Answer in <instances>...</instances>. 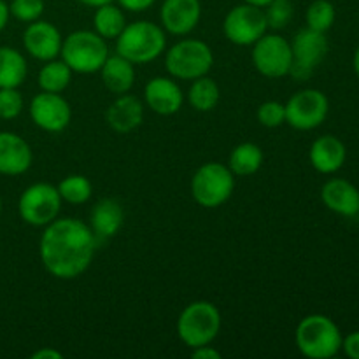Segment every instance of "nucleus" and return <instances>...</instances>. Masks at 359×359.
<instances>
[{
    "label": "nucleus",
    "instance_id": "4c0bfd02",
    "mask_svg": "<svg viewBox=\"0 0 359 359\" xmlns=\"http://www.w3.org/2000/svg\"><path fill=\"white\" fill-rule=\"evenodd\" d=\"M9 16H11L9 6H7L4 0H0V32H2L4 28L7 27V23H9Z\"/></svg>",
    "mask_w": 359,
    "mask_h": 359
},
{
    "label": "nucleus",
    "instance_id": "c9c22d12",
    "mask_svg": "<svg viewBox=\"0 0 359 359\" xmlns=\"http://www.w3.org/2000/svg\"><path fill=\"white\" fill-rule=\"evenodd\" d=\"M191 358H195V359H219L221 353H219V351L214 349V347H210V344H207V346L195 347V349H193V353H191Z\"/></svg>",
    "mask_w": 359,
    "mask_h": 359
},
{
    "label": "nucleus",
    "instance_id": "473e14b6",
    "mask_svg": "<svg viewBox=\"0 0 359 359\" xmlns=\"http://www.w3.org/2000/svg\"><path fill=\"white\" fill-rule=\"evenodd\" d=\"M258 121L266 128H277L286 123V107L276 100H269L258 107Z\"/></svg>",
    "mask_w": 359,
    "mask_h": 359
},
{
    "label": "nucleus",
    "instance_id": "ea45409f",
    "mask_svg": "<svg viewBox=\"0 0 359 359\" xmlns=\"http://www.w3.org/2000/svg\"><path fill=\"white\" fill-rule=\"evenodd\" d=\"M244 2L251 4V6H256V7H266L272 0H244Z\"/></svg>",
    "mask_w": 359,
    "mask_h": 359
},
{
    "label": "nucleus",
    "instance_id": "5701e85b",
    "mask_svg": "<svg viewBox=\"0 0 359 359\" xmlns=\"http://www.w3.org/2000/svg\"><path fill=\"white\" fill-rule=\"evenodd\" d=\"M28 74V63L18 49L0 46V88H20Z\"/></svg>",
    "mask_w": 359,
    "mask_h": 359
},
{
    "label": "nucleus",
    "instance_id": "79ce46f5",
    "mask_svg": "<svg viewBox=\"0 0 359 359\" xmlns=\"http://www.w3.org/2000/svg\"><path fill=\"white\" fill-rule=\"evenodd\" d=\"M0 212H2V198H0Z\"/></svg>",
    "mask_w": 359,
    "mask_h": 359
},
{
    "label": "nucleus",
    "instance_id": "f257e3e1",
    "mask_svg": "<svg viewBox=\"0 0 359 359\" xmlns=\"http://www.w3.org/2000/svg\"><path fill=\"white\" fill-rule=\"evenodd\" d=\"M95 233L76 217H56L41 237V259L44 269L56 279L70 280L83 276L95 256Z\"/></svg>",
    "mask_w": 359,
    "mask_h": 359
},
{
    "label": "nucleus",
    "instance_id": "a19ab883",
    "mask_svg": "<svg viewBox=\"0 0 359 359\" xmlns=\"http://www.w3.org/2000/svg\"><path fill=\"white\" fill-rule=\"evenodd\" d=\"M354 70H356V74L359 77V48L356 49V55H354Z\"/></svg>",
    "mask_w": 359,
    "mask_h": 359
},
{
    "label": "nucleus",
    "instance_id": "a211bd4d",
    "mask_svg": "<svg viewBox=\"0 0 359 359\" xmlns=\"http://www.w3.org/2000/svg\"><path fill=\"white\" fill-rule=\"evenodd\" d=\"M321 198L325 205L333 212L346 217L359 214V191L354 184L344 179H332L321 189Z\"/></svg>",
    "mask_w": 359,
    "mask_h": 359
},
{
    "label": "nucleus",
    "instance_id": "0eeeda50",
    "mask_svg": "<svg viewBox=\"0 0 359 359\" xmlns=\"http://www.w3.org/2000/svg\"><path fill=\"white\" fill-rule=\"evenodd\" d=\"M233 172L216 161L202 165L191 179L193 198L205 209H217L226 203L233 193Z\"/></svg>",
    "mask_w": 359,
    "mask_h": 359
},
{
    "label": "nucleus",
    "instance_id": "f704fd0d",
    "mask_svg": "<svg viewBox=\"0 0 359 359\" xmlns=\"http://www.w3.org/2000/svg\"><path fill=\"white\" fill-rule=\"evenodd\" d=\"M154 2L156 0H118L119 6L130 13H142V11L149 9Z\"/></svg>",
    "mask_w": 359,
    "mask_h": 359
},
{
    "label": "nucleus",
    "instance_id": "72a5a7b5",
    "mask_svg": "<svg viewBox=\"0 0 359 359\" xmlns=\"http://www.w3.org/2000/svg\"><path fill=\"white\" fill-rule=\"evenodd\" d=\"M342 349L351 359H359V332L351 333L342 340Z\"/></svg>",
    "mask_w": 359,
    "mask_h": 359
},
{
    "label": "nucleus",
    "instance_id": "2eb2a0df",
    "mask_svg": "<svg viewBox=\"0 0 359 359\" xmlns=\"http://www.w3.org/2000/svg\"><path fill=\"white\" fill-rule=\"evenodd\" d=\"M200 0H165L160 11L161 25L172 35H188L200 23Z\"/></svg>",
    "mask_w": 359,
    "mask_h": 359
},
{
    "label": "nucleus",
    "instance_id": "bb28decb",
    "mask_svg": "<svg viewBox=\"0 0 359 359\" xmlns=\"http://www.w3.org/2000/svg\"><path fill=\"white\" fill-rule=\"evenodd\" d=\"M219 86H217L216 81L210 79V77L207 76L198 77V79L193 81L191 88H189L188 91L189 104L200 112L212 111L217 105V102H219Z\"/></svg>",
    "mask_w": 359,
    "mask_h": 359
},
{
    "label": "nucleus",
    "instance_id": "c85d7f7f",
    "mask_svg": "<svg viewBox=\"0 0 359 359\" xmlns=\"http://www.w3.org/2000/svg\"><path fill=\"white\" fill-rule=\"evenodd\" d=\"M335 7L330 0H314L307 9V25L316 32H328L335 23Z\"/></svg>",
    "mask_w": 359,
    "mask_h": 359
},
{
    "label": "nucleus",
    "instance_id": "9b49d317",
    "mask_svg": "<svg viewBox=\"0 0 359 359\" xmlns=\"http://www.w3.org/2000/svg\"><path fill=\"white\" fill-rule=\"evenodd\" d=\"M266 18L262 7L251 4L235 6L226 14L223 23L224 35L237 46H252L259 37L266 34Z\"/></svg>",
    "mask_w": 359,
    "mask_h": 359
},
{
    "label": "nucleus",
    "instance_id": "6ab92c4d",
    "mask_svg": "<svg viewBox=\"0 0 359 359\" xmlns=\"http://www.w3.org/2000/svg\"><path fill=\"white\" fill-rule=\"evenodd\" d=\"M144 119V107L139 98L132 95H119L105 112V121L114 132L128 133L135 130Z\"/></svg>",
    "mask_w": 359,
    "mask_h": 359
},
{
    "label": "nucleus",
    "instance_id": "4468645a",
    "mask_svg": "<svg viewBox=\"0 0 359 359\" xmlns=\"http://www.w3.org/2000/svg\"><path fill=\"white\" fill-rule=\"evenodd\" d=\"M63 39L58 28L48 21H32L23 32V46L30 56L41 62L55 60L62 51Z\"/></svg>",
    "mask_w": 359,
    "mask_h": 359
},
{
    "label": "nucleus",
    "instance_id": "393cba45",
    "mask_svg": "<svg viewBox=\"0 0 359 359\" xmlns=\"http://www.w3.org/2000/svg\"><path fill=\"white\" fill-rule=\"evenodd\" d=\"M95 32H97L100 37L107 39H116L126 27V18L123 14V11L118 6H112L111 4H105V6L97 7V13L93 18Z\"/></svg>",
    "mask_w": 359,
    "mask_h": 359
},
{
    "label": "nucleus",
    "instance_id": "58836bf2",
    "mask_svg": "<svg viewBox=\"0 0 359 359\" xmlns=\"http://www.w3.org/2000/svg\"><path fill=\"white\" fill-rule=\"evenodd\" d=\"M77 2L84 4V6L88 7H100V6H105V4L114 2V0H77Z\"/></svg>",
    "mask_w": 359,
    "mask_h": 359
},
{
    "label": "nucleus",
    "instance_id": "39448f33",
    "mask_svg": "<svg viewBox=\"0 0 359 359\" xmlns=\"http://www.w3.org/2000/svg\"><path fill=\"white\" fill-rule=\"evenodd\" d=\"M221 332V312L210 302H193L177 319L179 339L188 347L207 346Z\"/></svg>",
    "mask_w": 359,
    "mask_h": 359
},
{
    "label": "nucleus",
    "instance_id": "f8f14e48",
    "mask_svg": "<svg viewBox=\"0 0 359 359\" xmlns=\"http://www.w3.org/2000/svg\"><path fill=\"white\" fill-rule=\"evenodd\" d=\"M286 123L297 130H314L326 119L330 111L328 98L319 90H302L287 100Z\"/></svg>",
    "mask_w": 359,
    "mask_h": 359
},
{
    "label": "nucleus",
    "instance_id": "ddd939ff",
    "mask_svg": "<svg viewBox=\"0 0 359 359\" xmlns=\"http://www.w3.org/2000/svg\"><path fill=\"white\" fill-rule=\"evenodd\" d=\"M30 118L41 130L49 133H58L69 126L72 111L65 98L60 93H42L35 95L30 102Z\"/></svg>",
    "mask_w": 359,
    "mask_h": 359
},
{
    "label": "nucleus",
    "instance_id": "9d476101",
    "mask_svg": "<svg viewBox=\"0 0 359 359\" xmlns=\"http://www.w3.org/2000/svg\"><path fill=\"white\" fill-rule=\"evenodd\" d=\"M252 46V63L262 76L279 79L290 74L293 51L286 39L277 34H265Z\"/></svg>",
    "mask_w": 359,
    "mask_h": 359
},
{
    "label": "nucleus",
    "instance_id": "7c9ffc66",
    "mask_svg": "<svg viewBox=\"0 0 359 359\" xmlns=\"http://www.w3.org/2000/svg\"><path fill=\"white\" fill-rule=\"evenodd\" d=\"M11 16L16 18L23 23L37 21L44 13V2L42 0H13L9 6Z\"/></svg>",
    "mask_w": 359,
    "mask_h": 359
},
{
    "label": "nucleus",
    "instance_id": "412c9836",
    "mask_svg": "<svg viewBox=\"0 0 359 359\" xmlns=\"http://www.w3.org/2000/svg\"><path fill=\"white\" fill-rule=\"evenodd\" d=\"M100 74L104 86L116 95L128 93L135 83V67L118 53L112 56L109 55V58L102 65Z\"/></svg>",
    "mask_w": 359,
    "mask_h": 359
},
{
    "label": "nucleus",
    "instance_id": "4be33fe9",
    "mask_svg": "<svg viewBox=\"0 0 359 359\" xmlns=\"http://www.w3.org/2000/svg\"><path fill=\"white\" fill-rule=\"evenodd\" d=\"M125 223V212L118 200L102 198L91 210L90 224L93 233L100 237H114Z\"/></svg>",
    "mask_w": 359,
    "mask_h": 359
},
{
    "label": "nucleus",
    "instance_id": "1a4fd4ad",
    "mask_svg": "<svg viewBox=\"0 0 359 359\" xmlns=\"http://www.w3.org/2000/svg\"><path fill=\"white\" fill-rule=\"evenodd\" d=\"M293 62L287 76L297 81H307L314 74L316 67L325 60L328 53V41L323 32H316L312 28H302L293 39L291 44Z\"/></svg>",
    "mask_w": 359,
    "mask_h": 359
},
{
    "label": "nucleus",
    "instance_id": "cd10ccee",
    "mask_svg": "<svg viewBox=\"0 0 359 359\" xmlns=\"http://www.w3.org/2000/svg\"><path fill=\"white\" fill-rule=\"evenodd\" d=\"M56 188H58V193L63 202H69L72 205L86 203L91 198V193H93L90 179L79 174L67 175L65 179L60 181V184Z\"/></svg>",
    "mask_w": 359,
    "mask_h": 359
},
{
    "label": "nucleus",
    "instance_id": "f03ea898",
    "mask_svg": "<svg viewBox=\"0 0 359 359\" xmlns=\"http://www.w3.org/2000/svg\"><path fill=\"white\" fill-rule=\"evenodd\" d=\"M167 48L165 30L151 21H135L126 25L125 30L116 37V53L132 62L144 65L163 55Z\"/></svg>",
    "mask_w": 359,
    "mask_h": 359
},
{
    "label": "nucleus",
    "instance_id": "2f4dec72",
    "mask_svg": "<svg viewBox=\"0 0 359 359\" xmlns=\"http://www.w3.org/2000/svg\"><path fill=\"white\" fill-rule=\"evenodd\" d=\"M23 111V97L18 88H0V119H14Z\"/></svg>",
    "mask_w": 359,
    "mask_h": 359
},
{
    "label": "nucleus",
    "instance_id": "6e6552de",
    "mask_svg": "<svg viewBox=\"0 0 359 359\" xmlns=\"http://www.w3.org/2000/svg\"><path fill=\"white\" fill-rule=\"evenodd\" d=\"M62 202L63 200L56 186L49 182H35L21 193L18 212L27 224L48 226L58 217Z\"/></svg>",
    "mask_w": 359,
    "mask_h": 359
},
{
    "label": "nucleus",
    "instance_id": "423d86ee",
    "mask_svg": "<svg viewBox=\"0 0 359 359\" xmlns=\"http://www.w3.org/2000/svg\"><path fill=\"white\" fill-rule=\"evenodd\" d=\"M168 74L175 79L193 81L209 74L214 65L212 49L198 39H184L172 46L165 56Z\"/></svg>",
    "mask_w": 359,
    "mask_h": 359
},
{
    "label": "nucleus",
    "instance_id": "f3484780",
    "mask_svg": "<svg viewBox=\"0 0 359 359\" xmlns=\"http://www.w3.org/2000/svg\"><path fill=\"white\" fill-rule=\"evenodd\" d=\"M144 98L151 111L161 116L175 114L182 107L184 95L175 81L167 77H154L144 88Z\"/></svg>",
    "mask_w": 359,
    "mask_h": 359
},
{
    "label": "nucleus",
    "instance_id": "dca6fc26",
    "mask_svg": "<svg viewBox=\"0 0 359 359\" xmlns=\"http://www.w3.org/2000/svg\"><path fill=\"white\" fill-rule=\"evenodd\" d=\"M30 146L23 137L14 132H0V174L21 175L32 167Z\"/></svg>",
    "mask_w": 359,
    "mask_h": 359
},
{
    "label": "nucleus",
    "instance_id": "a878e982",
    "mask_svg": "<svg viewBox=\"0 0 359 359\" xmlns=\"http://www.w3.org/2000/svg\"><path fill=\"white\" fill-rule=\"evenodd\" d=\"M72 79V70L63 60H49L39 72V86L42 91L62 93Z\"/></svg>",
    "mask_w": 359,
    "mask_h": 359
},
{
    "label": "nucleus",
    "instance_id": "c756f323",
    "mask_svg": "<svg viewBox=\"0 0 359 359\" xmlns=\"http://www.w3.org/2000/svg\"><path fill=\"white\" fill-rule=\"evenodd\" d=\"M294 13V7L291 4V0H272V2L266 6L265 18L266 25L272 30H283L287 27V23L291 21Z\"/></svg>",
    "mask_w": 359,
    "mask_h": 359
},
{
    "label": "nucleus",
    "instance_id": "aec40b11",
    "mask_svg": "<svg viewBox=\"0 0 359 359\" xmlns=\"http://www.w3.org/2000/svg\"><path fill=\"white\" fill-rule=\"evenodd\" d=\"M347 151L340 139L333 135H323L311 146V163L321 174H333L346 163Z\"/></svg>",
    "mask_w": 359,
    "mask_h": 359
},
{
    "label": "nucleus",
    "instance_id": "20e7f679",
    "mask_svg": "<svg viewBox=\"0 0 359 359\" xmlns=\"http://www.w3.org/2000/svg\"><path fill=\"white\" fill-rule=\"evenodd\" d=\"M60 56L72 72L93 74L100 72L109 58V48L105 39L97 32L77 30L63 41Z\"/></svg>",
    "mask_w": 359,
    "mask_h": 359
},
{
    "label": "nucleus",
    "instance_id": "7ed1b4c3",
    "mask_svg": "<svg viewBox=\"0 0 359 359\" xmlns=\"http://www.w3.org/2000/svg\"><path fill=\"white\" fill-rule=\"evenodd\" d=\"M297 347L305 358L330 359L342 349V333L339 326L323 314L307 316L298 325Z\"/></svg>",
    "mask_w": 359,
    "mask_h": 359
},
{
    "label": "nucleus",
    "instance_id": "b1692460",
    "mask_svg": "<svg viewBox=\"0 0 359 359\" xmlns=\"http://www.w3.org/2000/svg\"><path fill=\"white\" fill-rule=\"evenodd\" d=\"M228 168L233 172V175L248 177V175L256 174L263 165V151L259 146L252 142L238 144L230 153V161Z\"/></svg>",
    "mask_w": 359,
    "mask_h": 359
},
{
    "label": "nucleus",
    "instance_id": "e433bc0d",
    "mask_svg": "<svg viewBox=\"0 0 359 359\" xmlns=\"http://www.w3.org/2000/svg\"><path fill=\"white\" fill-rule=\"evenodd\" d=\"M62 358H63L62 353H58V351L55 349H48V347L32 354V359H62Z\"/></svg>",
    "mask_w": 359,
    "mask_h": 359
}]
</instances>
